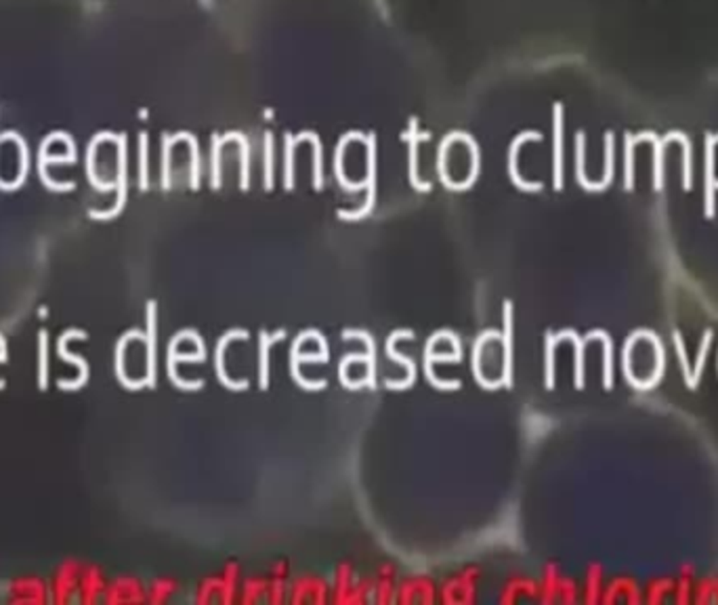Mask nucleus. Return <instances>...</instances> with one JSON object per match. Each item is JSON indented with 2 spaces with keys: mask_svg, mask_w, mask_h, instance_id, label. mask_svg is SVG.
Returning <instances> with one entry per match:
<instances>
[{
  "mask_svg": "<svg viewBox=\"0 0 718 605\" xmlns=\"http://www.w3.org/2000/svg\"><path fill=\"white\" fill-rule=\"evenodd\" d=\"M714 143H717V137L714 135H706V147H708V154H706V164H708V171H706V215L712 217L714 215Z\"/></svg>",
  "mask_w": 718,
  "mask_h": 605,
  "instance_id": "nucleus-1",
  "label": "nucleus"
},
{
  "mask_svg": "<svg viewBox=\"0 0 718 605\" xmlns=\"http://www.w3.org/2000/svg\"><path fill=\"white\" fill-rule=\"evenodd\" d=\"M76 576H78V565L74 561L65 563L63 567L59 570V576H57V582H55V591H57V601H63L65 599V593L72 591L74 582H76Z\"/></svg>",
  "mask_w": 718,
  "mask_h": 605,
  "instance_id": "nucleus-2",
  "label": "nucleus"
},
{
  "mask_svg": "<svg viewBox=\"0 0 718 605\" xmlns=\"http://www.w3.org/2000/svg\"><path fill=\"white\" fill-rule=\"evenodd\" d=\"M38 385L40 389H47V383H49V360H47V354H49V343H47V332L42 330L38 334Z\"/></svg>",
  "mask_w": 718,
  "mask_h": 605,
  "instance_id": "nucleus-3",
  "label": "nucleus"
},
{
  "mask_svg": "<svg viewBox=\"0 0 718 605\" xmlns=\"http://www.w3.org/2000/svg\"><path fill=\"white\" fill-rule=\"evenodd\" d=\"M639 141L634 135H626V189L632 187V147Z\"/></svg>",
  "mask_w": 718,
  "mask_h": 605,
  "instance_id": "nucleus-4",
  "label": "nucleus"
},
{
  "mask_svg": "<svg viewBox=\"0 0 718 605\" xmlns=\"http://www.w3.org/2000/svg\"><path fill=\"white\" fill-rule=\"evenodd\" d=\"M0 189H2V181H0Z\"/></svg>",
  "mask_w": 718,
  "mask_h": 605,
  "instance_id": "nucleus-5",
  "label": "nucleus"
}]
</instances>
